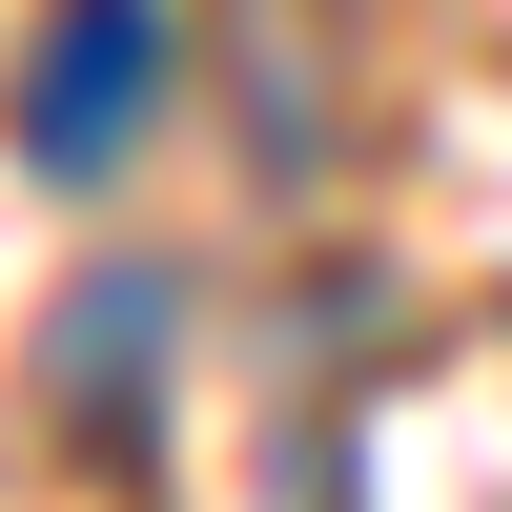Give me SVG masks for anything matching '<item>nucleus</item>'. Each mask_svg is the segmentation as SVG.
<instances>
[{
    "instance_id": "obj_1",
    "label": "nucleus",
    "mask_w": 512,
    "mask_h": 512,
    "mask_svg": "<svg viewBox=\"0 0 512 512\" xmlns=\"http://www.w3.org/2000/svg\"><path fill=\"white\" fill-rule=\"evenodd\" d=\"M144 82H164V21L144 0H62V41H41V164H123V123H144Z\"/></svg>"
}]
</instances>
